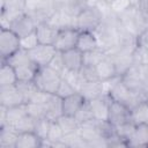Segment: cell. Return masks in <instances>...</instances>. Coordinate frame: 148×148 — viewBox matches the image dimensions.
<instances>
[{"instance_id":"603a6c76","label":"cell","mask_w":148,"mask_h":148,"mask_svg":"<svg viewBox=\"0 0 148 148\" xmlns=\"http://www.w3.org/2000/svg\"><path fill=\"white\" fill-rule=\"evenodd\" d=\"M128 147H148V123L135 124L134 134Z\"/></svg>"},{"instance_id":"b9f144b4","label":"cell","mask_w":148,"mask_h":148,"mask_svg":"<svg viewBox=\"0 0 148 148\" xmlns=\"http://www.w3.org/2000/svg\"><path fill=\"white\" fill-rule=\"evenodd\" d=\"M139 68H140V73H141V76H142L143 81L148 86V64L139 65Z\"/></svg>"},{"instance_id":"836d02e7","label":"cell","mask_w":148,"mask_h":148,"mask_svg":"<svg viewBox=\"0 0 148 148\" xmlns=\"http://www.w3.org/2000/svg\"><path fill=\"white\" fill-rule=\"evenodd\" d=\"M51 120L47 118H40V119H36V124H35V130L34 132L42 139L45 140L51 126Z\"/></svg>"},{"instance_id":"ee69618b","label":"cell","mask_w":148,"mask_h":148,"mask_svg":"<svg viewBox=\"0 0 148 148\" xmlns=\"http://www.w3.org/2000/svg\"><path fill=\"white\" fill-rule=\"evenodd\" d=\"M101 3H103V5H105V6H109L110 3H112L114 0H98Z\"/></svg>"},{"instance_id":"277c9868","label":"cell","mask_w":148,"mask_h":148,"mask_svg":"<svg viewBox=\"0 0 148 148\" xmlns=\"http://www.w3.org/2000/svg\"><path fill=\"white\" fill-rule=\"evenodd\" d=\"M61 79H62V75L47 65V66L39 67L34 81L39 88V90L49 94H56L61 82Z\"/></svg>"},{"instance_id":"d4e9b609","label":"cell","mask_w":148,"mask_h":148,"mask_svg":"<svg viewBox=\"0 0 148 148\" xmlns=\"http://www.w3.org/2000/svg\"><path fill=\"white\" fill-rule=\"evenodd\" d=\"M43 147V140L35 132L20 133L16 142V148H40Z\"/></svg>"},{"instance_id":"cb8c5ba5","label":"cell","mask_w":148,"mask_h":148,"mask_svg":"<svg viewBox=\"0 0 148 148\" xmlns=\"http://www.w3.org/2000/svg\"><path fill=\"white\" fill-rule=\"evenodd\" d=\"M25 114H28V108L25 103L12 108H5V125L14 126Z\"/></svg>"},{"instance_id":"44dd1931","label":"cell","mask_w":148,"mask_h":148,"mask_svg":"<svg viewBox=\"0 0 148 148\" xmlns=\"http://www.w3.org/2000/svg\"><path fill=\"white\" fill-rule=\"evenodd\" d=\"M20 132L10 125L0 127V147L1 148H16L17 138Z\"/></svg>"},{"instance_id":"52a82bcc","label":"cell","mask_w":148,"mask_h":148,"mask_svg":"<svg viewBox=\"0 0 148 148\" xmlns=\"http://www.w3.org/2000/svg\"><path fill=\"white\" fill-rule=\"evenodd\" d=\"M105 123L106 120H97L95 118L80 124L77 133L87 142L88 147L90 143L105 138Z\"/></svg>"},{"instance_id":"f1b7e54d","label":"cell","mask_w":148,"mask_h":148,"mask_svg":"<svg viewBox=\"0 0 148 148\" xmlns=\"http://www.w3.org/2000/svg\"><path fill=\"white\" fill-rule=\"evenodd\" d=\"M57 123L59 124V126L61 127L62 132L65 135L67 134H72L77 132L79 130V123L76 121V119L74 118V116H67V114H62L58 118Z\"/></svg>"},{"instance_id":"e0dca14e","label":"cell","mask_w":148,"mask_h":148,"mask_svg":"<svg viewBox=\"0 0 148 148\" xmlns=\"http://www.w3.org/2000/svg\"><path fill=\"white\" fill-rule=\"evenodd\" d=\"M59 29L52 24L50 21L42 22L36 28V36L38 39V43L40 44H52L54 43Z\"/></svg>"},{"instance_id":"5b68a950","label":"cell","mask_w":148,"mask_h":148,"mask_svg":"<svg viewBox=\"0 0 148 148\" xmlns=\"http://www.w3.org/2000/svg\"><path fill=\"white\" fill-rule=\"evenodd\" d=\"M106 94L110 96L111 99H114L117 102H120V103L125 104L131 110H133L141 102H145L139 96L134 95L131 90H128L126 88V86L123 83V81L120 80L119 76L114 79V82L110 86V88L108 89Z\"/></svg>"},{"instance_id":"4dcf8cb0","label":"cell","mask_w":148,"mask_h":148,"mask_svg":"<svg viewBox=\"0 0 148 148\" xmlns=\"http://www.w3.org/2000/svg\"><path fill=\"white\" fill-rule=\"evenodd\" d=\"M106 56V52L99 47L97 50H94V51H89V52H86L83 53V65H87V66H94L96 67V65Z\"/></svg>"},{"instance_id":"7c38bea8","label":"cell","mask_w":148,"mask_h":148,"mask_svg":"<svg viewBox=\"0 0 148 148\" xmlns=\"http://www.w3.org/2000/svg\"><path fill=\"white\" fill-rule=\"evenodd\" d=\"M130 120H132V110L125 104L110 98L108 121L111 123L113 126H117Z\"/></svg>"},{"instance_id":"8992f818","label":"cell","mask_w":148,"mask_h":148,"mask_svg":"<svg viewBox=\"0 0 148 148\" xmlns=\"http://www.w3.org/2000/svg\"><path fill=\"white\" fill-rule=\"evenodd\" d=\"M120 80L128 90H131L134 95L139 96L142 101L146 102L148 86L146 84V82L141 76L139 65H133L124 75L120 76Z\"/></svg>"},{"instance_id":"f35d334b","label":"cell","mask_w":148,"mask_h":148,"mask_svg":"<svg viewBox=\"0 0 148 148\" xmlns=\"http://www.w3.org/2000/svg\"><path fill=\"white\" fill-rule=\"evenodd\" d=\"M135 47L140 51L148 52V28L135 37Z\"/></svg>"},{"instance_id":"83f0119b","label":"cell","mask_w":148,"mask_h":148,"mask_svg":"<svg viewBox=\"0 0 148 148\" xmlns=\"http://www.w3.org/2000/svg\"><path fill=\"white\" fill-rule=\"evenodd\" d=\"M64 136H65V134H64L61 127L59 126V124L57 121H52L49 133H47V136L45 140H43V147H45V146L52 147L53 143H56L58 141H62Z\"/></svg>"},{"instance_id":"f546056e","label":"cell","mask_w":148,"mask_h":148,"mask_svg":"<svg viewBox=\"0 0 148 148\" xmlns=\"http://www.w3.org/2000/svg\"><path fill=\"white\" fill-rule=\"evenodd\" d=\"M114 130H116V133L121 138L124 139L127 145L130 143L133 134H134V130H135V123L133 120H130V121H126L124 124H120V125H117L114 126Z\"/></svg>"},{"instance_id":"ffe728a7","label":"cell","mask_w":148,"mask_h":148,"mask_svg":"<svg viewBox=\"0 0 148 148\" xmlns=\"http://www.w3.org/2000/svg\"><path fill=\"white\" fill-rule=\"evenodd\" d=\"M99 40L96 36L95 32H90V31H80V36L77 39V44H76V49L79 51H81L82 53L89 52V51H94L99 49Z\"/></svg>"},{"instance_id":"3957f363","label":"cell","mask_w":148,"mask_h":148,"mask_svg":"<svg viewBox=\"0 0 148 148\" xmlns=\"http://www.w3.org/2000/svg\"><path fill=\"white\" fill-rule=\"evenodd\" d=\"M104 17L103 10L96 5H89L75 17V28L80 31L96 32Z\"/></svg>"},{"instance_id":"30bf717a","label":"cell","mask_w":148,"mask_h":148,"mask_svg":"<svg viewBox=\"0 0 148 148\" xmlns=\"http://www.w3.org/2000/svg\"><path fill=\"white\" fill-rule=\"evenodd\" d=\"M80 36V30L76 28H62L59 29L57 38L53 43L54 47L59 52H65L76 47L77 39Z\"/></svg>"},{"instance_id":"5bb4252c","label":"cell","mask_w":148,"mask_h":148,"mask_svg":"<svg viewBox=\"0 0 148 148\" xmlns=\"http://www.w3.org/2000/svg\"><path fill=\"white\" fill-rule=\"evenodd\" d=\"M96 72L98 74L99 80L103 81V82H108V81H111V80L118 77L114 61L109 54H106L96 65Z\"/></svg>"},{"instance_id":"ab89813d","label":"cell","mask_w":148,"mask_h":148,"mask_svg":"<svg viewBox=\"0 0 148 148\" xmlns=\"http://www.w3.org/2000/svg\"><path fill=\"white\" fill-rule=\"evenodd\" d=\"M49 66L52 67L53 69H56L57 72H59L61 75H64V73L66 72V69H65V65H64V60H62L61 52L57 51L56 56L53 57V59L51 60V62L49 64Z\"/></svg>"},{"instance_id":"7402d4cb","label":"cell","mask_w":148,"mask_h":148,"mask_svg":"<svg viewBox=\"0 0 148 148\" xmlns=\"http://www.w3.org/2000/svg\"><path fill=\"white\" fill-rule=\"evenodd\" d=\"M84 102L86 99L79 91L62 98V114L74 116Z\"/></svg>"},{"instance_id":"e575fe53","label":"cell","mask_w":148,"mask_h":148,"mask_svg":"<svg viewBox=\"0 0 148 148\" xmlns=\"http://www.w3.org/2000/svg\"><path fill=\"white\" fill-rule=\"evenodd\" d=\"M28 108V114H30L32 118L35 119H40V118H46V113H45V108L43 104L40 103H28L27 104Z\"/></svg>"},{"instance_id":"484cf974","label":"cell","mask_w":148,"mask_h":148,"mask_svg":"<svg viewBox=\"0 0 148 148\" xmlns=\"http://www.w3.org/2000/svg\"><path fill=\"white\" fill-rule=\"evenodd\" d=\"M20 92L22 94L23 101L25 104L30 103L34 101V98L37 96V94L39 92V88L37 87V84L35 83V81H17L16 83Z\"/></svg>"},{"instance_id":"d590c367","label":"cell","mask_w":148,"mask_h":148,"mask_svg":"<svg viewBox=\"0 0 148 148\" xmlns=\"http://www.w3.org/2000/svg\"><path fill=\"white\" fill-rule=\"evenodd\" d=\"M75 92H77V90L65 77H62L61 79V82H60V84H59V87L57 89L56 95H58L61 98H65V97H67V96H69L72 94H75Z\"/></svg>"},{"instance_id":"7a4b0ae2","label":"cell","mask_w":148,"mask_h":148,"mask_svg":"<svg viewBox=\"0 0 148 148\" xmlns=\"http://www.w3.org/2000/svg\"><path fill=\"white\" fill-rule=\"evenodd\" d=\"M118 16L123 25L126 28V30H128L135 37L148 28V15L139 9L136 2L133 3L131 7H128L125 12H123Z\"/></svg>"},{"instance_id":"4fadbf2b","label":"cell","mask_w":148,"mask_h":148,"mask_svg":"<svg viewBox=\"0 0 148 148\" xmlns=\"http://www.w3.org/2000/svg\"><path fill=\"white\" fill-rule=\"evenodd\" d=\"M23 97L16 84L0 87V105L5 108H12L23 104Z\"/></svg>"},{"instance_id":"2e32d148","label":"cell","mask_w":148,"mask_h":148,"mask_svg":"<svg viewBox=\"0 0 148 148\" xmlns=\"http://www.w3.org/2000/svg\"><path fill=\"white\" fill-rule=\"evenodd\" d=\"M45 108L46 118L51 121H57L62 116V98L56 94H49L46 101L43 103Z\"/></svg>"},{"instance_id":"1f68e13d","label":"cell","mask_w":148,"mask_h":148,"mask_svg":"<svg viewBox=\"0 0 148 148\" xmlns=\"http://www.w3.org/2000/svg\"><path fill=\"white\" fill-rule=\"evenodd\" d=\"M35 124H36V119L32 118L30 114H25L23 118H21V119L14 125V127H15L20 133L34 132V130H35Z\"/></svg>"},{"instance_id":"ba28073f","label":"cell","mask_w":148,"mask_h":148,"mask_svg":"<svg viewBox=\"0 0 148 148\" xmlns=\"http://www.w3.org/2000/svg\"><path fill=\"white\" fill-rule=\"evenodd\" d=\"M21 49V38L10 29H0V56L2 61L7 60Z\"/></svg>"},{"instance_id":"8fae6325","label":"cell","mask_w":148,"mask_h":148,"mask_svg":"<svg viewBox=\"0 0 148 148\" xmlns=\"http://www.w3.org/2000/svg\"><path fill=\"white\" fill-rule=\"evenodd\" d=\"M28 53L31 58V60L38 65L39 67L43 66H47L51 60L53 59V57L57 53V50L54 47V45L52 44H40L38 43L35 47L28 50Z\"/></svg>"},{"instance_id":"f6af8a7d","label":"cell","mask_w":148,"mask_h":148,"mask_svg":"<svg viewBox=\"0 0 148 148\" xmlns=\"http://www.w3.org/2000/svg\"><path fill=\"white\" fill-rule=\"evenodd\" d=\"M146 103L148 104V91H147V96H146Z\"/></svg>"},{"instance_id":"6da1fadb","label":"cell","mask_w":148,"mask_h":148,"mask_svg":"<svg viewBox=\"0 0 148 148\" xmlns=\"http://www.w3.org/2000/svg\"><path fill=\"white\" fill-rule=\"evenodd\" d=\"M5 61L14 67L18 81H32L39 69V66L31 60L28 51L22 47Z\"/></svg>"},{"instance_id":"4316f807","label":"cell","mask_w":148,"mask_h":148,"mask_svg":"<svg viewBox=\"0 0 148 148\" xmlns=\"http://www.w3.org/2000/svg\"><path fill=\"white\" fill-rule=\"evenodd\" d=\"M18 81L16 72L12 65H9L6 61H2L1 69H0V87L6 86H13L16 84Z\"/></svg>"},{"instance_id":"7bdbcfd3","label":"cell","mask_w":148,"mask_h":148,"mask_svg":"<svg viewBox=\"0 0 148 148\" xmlns=\"http://www.w3.org/2000/svg\"><path fill=\"white\" fill-rule=\"evenodd\" d=\"M136 6L142 13L148 15V0H136Z\"/></svg>"},{"instance_id":"ac0fdd59","label":"cell","mask_w":148,"mask_h":148,"mask_svg":"<svg viewBox=\"0 0 148 148\" xmlns=\"http://www.w3.org/2000/svg\"><path fill=\"white\" fill-rule=\"evenodd\" d=\"M92 116L97 120H108V113H109V103H110V96L105 92L101 97H97L95 99L88 101Z\"/></svg>"},{"instance_id":"9c48e42d","label":"cell","mask_w":148,"mask_h":148,"mask_svg":"<svg viewBox=\"0 0 148 148\" xmlns=\"http://www.w3.org/2000/svg\"><path fill=\"white\" fill-rule=\"evenodd\" d=\"M7 28L13 30L20 38H23V37H27L36 31L37 23L28 13L24 12L22 14H18L17 16H15L9 22Z\"/></svg>"},{"instance_id":"74e56055","label":"cell","mask_w":148,"mask_h":148,"mask_svg":"<svg viewBox=\"0 0 148 148\" xmlns=\"http://www.w3.org/2000/svg\"><path fill=\"white\" fill-rule=\"evenodd\" d=\"M133 3H135L133 0H114L112 3L109 5V8L111 12L119 15L123 12H125L128 7H131Z\"/></svg>"},{"instance_id":"d6986e66","label":"cell","mask_w":148,"mask_h":148,"mask_svg":"<svg viewBox=\"0 0 148 148\" xmlns=\"http://www.w3.org/2000/svg\"><path fill=\"white\" fill-rule=\"evenodd\" d=\"M79 92L83 96L86 101H91L101 97L105 94L103 81H84L79 89Z\"/></svg>"},{"instance_id":"9a60e30c","label":"cell","mask_w":148,"mask_h":148,"mask_svg":"<svg viewBox=\"0 0 148 148\" xmlns=\"http://www.w3.org/2000/svg\"><path fill=\"white\" fill-rule=\"evenodd\" d=\"M66 72H80L83 66V53L76 47L61 52Z\"/></svg>"},{"instance_id":"60d3db41","label":"cell","mask_w":148,"mask_h":148,"mask_svg":"<svg viewBox=\"0 0 148 148\" xmlns=\"http://www.w3.org/2000/svg\"><path fill=\"white\" fill-rule=\"evenodd\" d=\"M37 44H38V39H37V36H36V31L34 34L27 36V37L21 38V47L27 50V51L35 47Z\"/></svg>"},{"instance_id":"8d00e7d4","label":"cell","mask_w":148,"mask_h":148,"mask_svg":"<svg viewBox=\"0 0 148 148\" xmlns=\"http://www.w3.org/2000/svg\"><path fill=\"white\" fill-rule=\"evenodd\" d=\"M80 75L83 81H101L96 72V67L94 66L83 65L82 68L80 69Z\"/></svg>"},{"instance_id":"d6a6232c","label":"cell","mask_w":148,"mask_h":148,"mask_svg":"<svg viewBox=\"0 0 148 148\" xmlns=\"http://www.w3.org/2000/svg\"><path fill=\"white\" fill-rule=\"evenodd\" d=\"M74 118L76 119V121L79 123V125L82 124V123H86V121H88V120H90V119L94 118L88 101H86V102L81 105V108H80V109L77 110V112L74 114Z\"/></svg>"}]
</instances>
